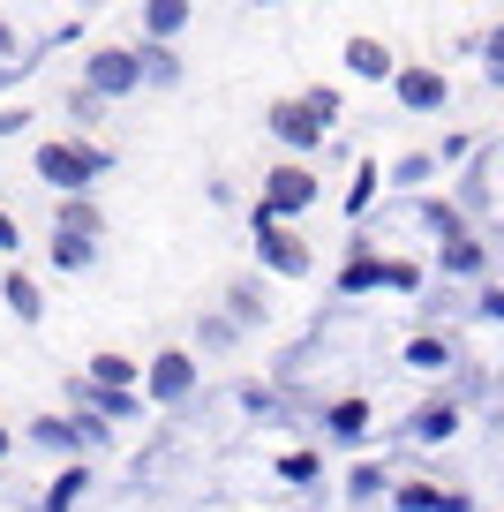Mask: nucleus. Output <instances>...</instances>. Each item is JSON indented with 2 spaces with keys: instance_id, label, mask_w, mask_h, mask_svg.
<instances>
[{
  "instance_id": "nucleus-8",
  "label": "nucleus",
  "mask_w": 504,
  "mask_h": 512,
  "mask_svg": "<svg viewBox=\"0 0 504 512\" xmlns=\"http://www.w3.org/2000/svg\"><path fill=\"white\" fill-rule=\"evenodd\" d=\"M143 23H151V38H174L181 23H189V8H181V0H151V8H143Z\"/></svg>"
},
{
  "instance_id": "nucleus-1",
  "label": "nucleus",
  "mask_w": 504,
  "mask_h": 512,
  "mask_svg": "<svg viewBox=\"0 0 504 512\" xmlns=\"http://www.w3.org/2000/svg\"><path fill=\"white\" fill-rule=\"evenodd\" d=\"M38 174L53 181V189H91L98 174H106V151H76V144H46L38 151Z\"/></svg>"
},
{
  "instance_id": "nucleus-2",
  "label": "nucleus",
  "mask_w": 504,
  "mask_h": 512,
  "mask_svg": "<svg viewBox=\"0 0 504 512\" xmlns=\"http://www.w3.org/2000/svg\"><path fill=\"white\" fill-rule=\"evenodd\" d=\"M309 196H316V181L301 174V166H279V174H271V189H264V219L279 226L286 211H301V204H309Z\"/></svg>"
},
{
  "instance_id": "nucleus-21",
  "label": "nucleus",
  "mask_w": 504,
  "mask_h": 512,
  "mask_svg": "<svg viewBox=\"0 0 504 512\" xmlns=\"http://www.w3.org/2000/svg\"><path fill=\"white\" fill-rule=\"evenodd\" d=\"M489 53H497V68H489V76H504V38H497V46H489Z\"/></svg>"
},
{
  "instance_id": "nucleus-23",
  "label": "nucleus",
  "mask_w": 504,
  "mask_h": 512,
  "mask_svg": "<svg viewBox=\"0 0 504 512\" xmlns=\"http://www.w3.org/2000/svg\"><path fill=\"white\" fill-rule=\"evenodd\" d=\"M0 452H8V437H0Z\"/></svg>"
},
{
  "instance_id": "nucleus-19",
  "label": "nucleus",
  "mask_w": 504,
  "mask_h": 512,
  "mask_svg": "<svg viewBox=\"0 0 504 512\" xmlns=\"http://www.w3.org/2000/svg\"><path fill=\"white\" fill-rule=\"evenodd\" d=\"M83 490V475H61V490H53V512H68V497Z\"/></svg>"
},
{
  "instance_id": "nucleus-5",
  "label": "nucleus",
  "mask_w": 504,
  "mask_h": 512,
  "mask_svg": "<svg viewBox=\"0 0 504 512\" xmlns=\"http://www.w3.org/2000/svg\"><path fill=\"white\" fill-rule=\"evenodd\" d=\"M271 128H279L286 144H316V136H324V113L301 98V106H279V113H271Z\"/></svg>"
},
{
  "instance_id": "nucleus-11",
  "label": "nucleus",
  "mask_w": 504,
  "mask_h": 512,
  "mask_svg": "<svg viewBox=\"0 0 504 512\" xmlns=\"http://www.w3.org/2000/svg\"><path fill=\"white\" fill-rule=\"evenodd\" d=\"M53 256H61L68 272H83V264H91V234H68L61 226V234H53Z\"/></svg>"
},
{
  "instance_id": "nucleus-14",
  "label": "nucleus",
  "mask_w": 504,
  "mask_h": 512,
  "mask_svg": "<svg viewBox=\"0 0 504 512\" xmlns=\"http://www.w3.org/2000/svg\"><path fill=\"white\" fill-rule=\"evenodd\" d=\"M331 430H339V437H347V445H354V437L369 430V407H362V400H347V407H331Z\"/></svg>"
},
{
  "instance_id": "nucleus-3",
  "label": "nucleus",
  "mask_w": 504,
  "mask_h": 512,
  "mask_svg": "<svg viewBox=\"0 0 504 512\" xmlns=\"http://www.w3.org/2000/svg\"><path fill=\"white\" fill-rule=\"evenodd\" d=\"M196 392V362L189 354H158L151 362V400H189Z\"/></svg>"
},
{
  "instance_id": "nucleus-20",
  "label": "nucleus",
  "mask_w": 504,
  "mask_h": 512,
  "mask_svg": "<svg viewBox=\"0 0 504 512\" xmlns=\"http://www.w3.org/2000/svg\"><path fill=\"white\" fill-rule=\"evenodd\" d=\"M0 249H16V219L8 211H0Z\"/></svg>"
},
{
  "instance_id": "nucleus-9",
  "label": "nucleus",
  "mask_w": 504,
  "mask_h": 512,
  "mask_svg": "<svg viewBox=\"0 0 504 512\" xmlns=\"http://www.w3.org/2000/svg\"><path fill=\"white\" fill-rule=\"evenodd\" d=\"M399 505H407V512H467L459 497H437V490H422V482H407V490H399Z\"/></svg>"
},
{
  "instance_id": "nucleus-16",
  "label": "nucleus",
  "mask_w": 504,
  "mask_h": 512,
  "mask_svg": "<svg viewBox=\"0 0 504 512\" xmlns=\"http://www.w3.org/2000/svg\"><path fill=\"white\" fill-rule=\"evenodd\" d=\"M8 309H16V317H38V287H31V279H8Z\"/></svg>"
},
{
  "instance_id": "nucleus-7",
  "label": "nucleus",
  "mask_w": 504,
  "mask_h": 512,
  "mask_svg": "<svg viewBox=\"0 0 504 512\" xmlns=\"http://www.w3.org/2000/svg\"><path fill=\"white\" fill-rule=\"evenodd\" d=\"M399 98H407V106H444V76H429V68H407V76H399Z\"/></svg>"
},
{
  "instance_id": "nucleus-12",
  "label": "nucleus",
  "mask_w": 504,
  "mask_h": 512,
  "mask_svg": "<svg viewBox=\"0 0 504 512\" xmlns=\"http://www.w3.org/2000/svg\"><path fill=\"white\" fill-rule=\"evenodd\" d=\"M452 430H459L452 407H422V415H414V437H429V445H437V437H452Z\"/></svg>"
},
{
  "instance_id": "nucleus-18",
  "label": "nucleus",
  "mask_w": 504,
  "mask_h": 512,
  "mask_svg": "<svg viewBox=\"0 0 504 512\" xmlns=\"http://www.w3.org/2000/svg\"><path fill=\"white\" fill-rule=\"evenodd\" d=\"M444 264H452V272H474V264H482V249H474V241H452V249H444Z\"/></svg>"
},
{
  "instance_id": "nucleus-15",
  "label": "nucleus",
  "mask_w": 504,
  "mask_h": 512,
  "mask_svg": "<svg viewBox=\"0 0 504 512\" xmlns=\"http://www.w3.org/2000/svg\"><path fill=\"white\" fill-rule=\"evenodd\" d=\"M91 377L106 384V392H121V384L136 377V362H121V354H98V362H91Z\"/></svg>"
},
{
  "instance_id": "nucleus-17",
  "label": "nucleus",
  "mask_w": 504,
  "mask_h": 512,
  "mask_svg": "<svg viewBox=\"0 0 504 512\" xmlns=\"http://www.w3.org/2000/svg\"><path fill=\"white\" fill-rule=\"evenodd\" d=\"M407 362H414V369H444V339H414Z\"/></svg>"
},
{
  "instance_id": "nucleus-4",
  "label": "nucleus",
  "mask_w": 504,
  "mask_h": 512,
  "mask_svg": "<svg viewBox=\"0 0 504 512\" xmlns=\"http://www.w3.org/2000/svg\"><path fill=\"white\" fill-rule=\"evenodd\" d=\"M256 241H264V264H271V272H294V279L309 272V249H301L286 226H271V219H264V226H256Z\"/></svg>"
},
{
  "instance_id": "nucleus-13",
  "label": "nucleus",
  "mask_w": 504,
  "mask_h": 512,
  "mask_svg": "<svg viewBox=\"0 0 504 512\" xmlns=\"http://www.w3.org/2000/svg\"><path fill=\"white\" fill-rule=\"evenodd\" d=\"M377 279H384V264H377V256H354L347 272H339V287H347V294H362V287H377Z\"/></svg>"
},
{
  "instance_id": "nucleus-6",
  "label": "nucleus",
  "mask_w": 504,
  "mask_h": 512,
  "mask_svg": "<svg viewBox=\"0 0 504 512\" xmlns=\"http://www.w3.org/2000/svg\"><path fill=\"white\" fill-rule=\"evenodd\" d=\"M136 76H143V61H128V53H98V61H91V83H98V91H128Z\"/></svg>"
},
{
  "instance_id": "nucleus-10",
  "label": "nucleus",
  "mask_w": 504,
  "mask_h": 512,
  "mask_svg": "<svg viewBox=\"0 0 504 512\" xmlns=\"http://www.w3.org/2000/svg\"><path fill=\"white\" fill-rule=\"evenodd\" d=\"M347 61H354V76H392V68H384V46H377V38H354Z\"/></svg>"
},
{
  "instance_id": "nucleus-22",
  "label": "nucleus",
  "mask_w": 504,
  "mask_h": 512,
  "mask_svg": "<svg viewBox=\"0 0 504 512\" xmlns=\"http://www.w3.org/2000/svg\"><path fill=\"white\" fill-rule=\"evenodd\" d=\"M0 53H8V31H0Z\"/></svg>"
}]
</instances>
